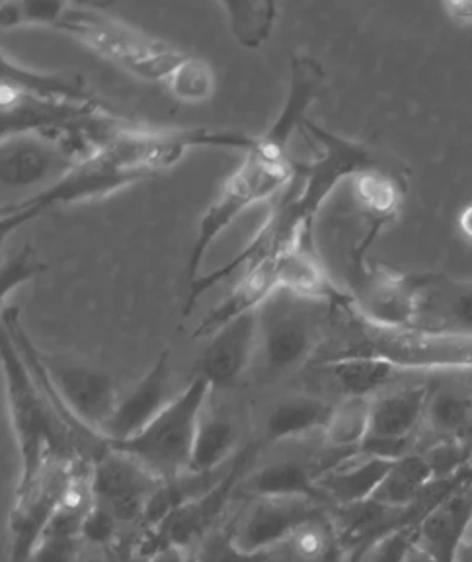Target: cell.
Segmentation results:
<instances>
[{"instance_id":"obj_1","label":"cell","mask_w":472,"mask_h":562,"mask_svg":"<svg viewBox=\"0 0 472 562\" xmlns=\"http://www.w3.org/2000/svg\"><path fill=\"white\" fill-rule=\"evenodd\" d=\"M57 30L100 59L145 82H167L172 70L188 57L180 47L90 4L67 2Z\"/></svg>"},{"instance_id":"obj_2","label":"cell","mask_w":472,"mask_h":562,"mask_svg":"<svg viewBox=\"0 0 472 562\" xmlns=\"http://www.w3.org/2000/svg\"><path fill=\"white\" fill-rule=\"evenodd\" d=\"M0 356L7 381L10 420L22 463L16 491H22L53 457H79L80 453L75 446L77 439L55 416L40 386L35 385L26 361L22 360L16 346L4 333Z\"/></svg>"},{"instance_id":"obj_3","label":"cell","mask_w":472,"mask_h":562,"mask_svg":"<svg viewBox=\"0 0 472 562\" xmlns=\"http://www.w3.org/2000/svg\"><path fill=\"white\" fill-rule=\"evenodd\" d=\"M297 172V160L289 153L273 149L256 137L252 149L245 153V160L228 176L215 202L211 203L200 221L198 235L188 256L186 276L190 283L200 278V268L210 246L231 227L246 210L266 202L280 190H285Z\"/></svg>"},{"instance_id":"obj_4","label":"cell","mask_w":472,"mask_h":562,"mask_svg":"<svg viewBox=\"0 0 472 562\" xmlns=\"http://www.w3.org/2000/svg\"><path fill=\"white\" fill-rule=\"evenodd\" d=\"M346 297L336 307L344 311L359 334L358 344L344 353H363L389 361L398 369L414 371H472V336L428 330V328H385L368 323Z\"/></svg>"},{"instance_id":"obj_5","label":"cell","mask_w":472,"mask_h":562,"mask_svg":"<svg viewBox=\"0 0 472 562\" xmlns=\"http://www.w3.org/2000/svg\"><path fill=\"white\" fill-rule=\"evenodd\" d=\"M211 391L210 381L195 375L145 430L132 439L105 446L135 457L162 481L190 473L195 434Z\"/></svg>"},{"instance_id":"obj_6","label":"cell","mask_w":472,"mask_h":562,"mask_svg":"<svg viewBox=\"0 0 472 562\" xmlns=\"http://www.w3.org/2000/svg\"><path fill=\"white\" fill-rule=\"evenodd\" d=\"M141 182H145V178L132 172L112 153L105 149L88 150L59 182L44 188L27 200L4 205L0 213V233L2 238H7L16 228L55 207L97 202Z\"/></svg>"},{"instance_id":"obj_7","label":"cell","mask_w":472,"mask_h":562,"mask_svg":"<svg viewBox=\"0 0 472 562\" xmlns=\"http://www.w3.org/2000/svg\"><path fill=\"white\" fill-rule=\"evenodd\" d=\"M328 303L283 290L263 303L260 315V348L271 373H291L303 368L323 338L321 308Z\"/></svg>"},{"instance_id":"obj_8","label":"cell","mask_w":472,"mask_h":562,"mask_svg":"<svg viewBox=\"0 0 472 562\" xmlns=\"http://www.w3.org/2000/svg\"><path fill=\"white\" fill-rule=\"evenodd\" d=\"M258 449L260 448L256 443L240 449L233 457L227 471L221 474L220 481L210 491L176 509L160 526L147 531L139 543L135 544V551L143 559H149L150 554L157 553L162 547H182L190 551L192 544L200 543L203 537L220 527L217 524L227 509L228 501L245 481L246 471Z\"/></svg>"},{"instance_id":"obj_9","label":"cell","mask_w":472,"mask_h":562,"mask_svg":"<svg viewBox=\"0 0 472 562\" xmlns=\"http://www.w3.org/2000/svg\"><path fill=\"white\" fill-rule=\"evenodd\" d=\"M82 463L85 459L80 456L53 457L26 488L16 491V502L10 514V562L30 559Z\"/></svg>"},{"instance_id":"obj_10","label":"cell","mask_w":472,"mask_h":562,"mask_svg":"<svg viewBox=\"0 0 472 562\" xmlns=\"http://www.w3.org/2000/svg\"><path fill=\"white\" fill-rule=\"evenodd\" d=\"M162 483V479L150 473L135 457L110 446L100 449L90 461V484L94 501L110 509L117 521L139 524L153 494Z\"/></svg>"},{"instance_id":"obj_11","label":"cell","mask_w":472,"mask_h":562,"mask_svg":"<svg viewBox=\"0 0 472 562\" xmlns=\"http://www.w3.org/2000/svg\"><path fill=\"white\" fill-rule=\"evenodd\" d=\"M429 393L428 385H416L373 396L369 406L368 438L359 453L389 461L412 453V439L426 418Z\"/></svg>"},{"instance_id":"obj_12","label":"cell","mask_w":472,"mask_h":562,"mask_svg":"<svg viewBox=\"0 0 472 562\" xmlns=\"http://www.w3.org/2000/svg\"><path fill=\"white\" fill-rule=\"evenodd\" d=\"M44 366L69 413L80 426L104 439L105 426L112 420L122 398L114 379L100 369L75 361L44 358Z\"/></svg>"},{"instance_id":"obj_13","label":"cell","mask_w":472,"mask_h":562,"mask_svg":"<svg viewBox=\"0 0 472 562\" xmlns=\"http://www.w3.org/2000/svg\"><path fill=\"white\" fill-rule=\"evenodd\" d=\"M79 158V150L65 140L44 135L7 137L0 145V180L9 188H49L59 182Z\"/></svg>"},{"instance_id":"obj_14","label":"cell","mask_w":472,"mask_h":562,"mask_svg":"<svg viewBox=\"0 0 472 562\" xmlns=\"http://www.w3.org/2000/svg\"><path fill=\"white\" fill-rule=\"evenodd\" d=\"M422 278L377 266L359 281L358 297L351 301V305L371 325L385 328L418 326Z\"/></svg>"},{"instance_id":"obj_15","label":"cell","mask_w":472,"mask_h":562,"mask_svg":"<svg viewBox=\"0 0 472 562\" xmlns=\"http://www.w3.org/2000/svg\"><path fill=\"white\" fill-rule=\"evenodd\" d=\"M324 512V502L315 498H254L233 524L236 543L248 553H271Z\"/></svg>"},{"instance_id":"obj_16","label":"cell","mask_w":472,"mask_h":562,"mask_svg":"<svg viewBox=\"0 0 472 562\" xmlns=\"http://www.w3.org/2000/svg\"><path fill=\"white\" fill-rule=\"evenodd\" d=\"M404 188L398 176L385 167L369 168L351 180V203L363 223L358 245L351 252V266L359 278H363L369 268L366 256L379 235L401 215Z\"/></svg>"},{"instance_id":"obj_17","label":"cell","mask_w":472,"mask_h":562,"mask_svg":"<svg viewBox=\"0 0 472 562\" xmlns=\"http://www.w3.org/2000/svg\"><path fill=\"white\" fill-rule=\"evenodd\" d=\"M175 398L170 350H165L158 356L155 366L143 375L139 383L133 386L127 395L120 398L112 420L105 426V443H117L137 436Z\"/></svg>"},{"instance_id":"obj_18","label":"cell","mask_w":472,"mask_h":562,"mask_svg":"<svg viewBox=\"0 0 472 562\" xmlns=\"http://www.w3.org/2000/svg\"><path fill=\"white\" fill-rule=\"evenodd\" d=\"M258 348L260 315L258 311H254L231 321L211 336L210 346L203 351L198 375L207 379L213 389L236 385L250 368Z\"/></svg>"},{"instance_id":"obj_19","label":"cell","mask_w":472,"mask_h":562,"mask_svg":"<svg viewBox=\"0 0 472 562\" xmlns=\"http://www.w3.org/2000/svg\"><path fill=\"white\" fill-rule=\"evenodd\" d=\"M326 72L315 57L306 53H295L289 63V92L280 114L271 123L270 130L260 139L281 153H289L295 135L308 120V110L323 97Z\"/></svg>"},{"instance_id":"obj_20","label":"cell","mask_w":472,"mask_h":562,"mask_svg":"<svg viewBox=\"0 0 472 562\" xmlns=\"http://www.w3.org/2000/svg\"><path fill=\"white\" fill-rule=\"evenodd\" d=\"M393 463L381 457L356 453L318 474L316 486L323 492L324 501L333 502L336 508L359 506L375 496Z\"/></svg>"},{"instance_id":"obj_21","label":"cell","mask_w":472,"mask_h":562,"mask_svg":"<svg viewBox=\"0 0 472 562\" xmlns=\"http://www.w3.org/2000/svg\"><path fill=\"white\" fill-rule=\"evenodd\" d=\"M418 328L472 336V280L422 278Z\"/></svg>"},{"instance_id":"obj_22","label":"cell","mask_w":472,"mask_h":562,"mask_svg":"<svg viewBox=\"0 0 472 562\" xmlns=\"http://www.w3.org/2000/svg\"><path fill=\"white\" fill-rule=\"evenodd\" d=\"M318 461L285 459L258 469L243 481V491L254 498H315L324 501L316 486Z\"/></svg>"},{"instance_id":"obj_23","label":"cell","mask_w":472,"mask_h":562,"mask_svg":"<svg viewBox=\"0 0 472 562\" xmlns=\"http://www.w3.org/2000/svg\"><path fill=\"white\" fill-rule=\"evenodd\" d=\"M0 85L14 88L16 92L27 97L53 100V102H75V104H90L100 102L90 90L82 77H67V75H53L44 70L22 67L12 61L2 53L0 57Z\"/></svg>"},{"instance_id":"obj_24","label":"cell","mask_w":472,"mask_h":562,"mask_svg":"<svg viewBox=\"0 0 472 562\" xmlns=\"http://www.w3.org/2000/svg\"><path fill=\"white\" fill-rule=\"evenodd\" d=\"M333 404L318 396L297 395L281 401L266 422V436L270 441H293L313 436L316 431L324 434L330 416Z\"/></svg>"},{"instance_id":"obj_25","label":"cell","mask_w":472,"mask_h":562,"mask_svg":"<svg viewBox=\"0 0 472 562\" xmlns=\"http://www.w3.org/2000/svg\"><path fill=\"white\" fill-rule=\"evenodd\" d=\"M323 368L350 398H373L398 371L389 361L363 353H338Z\"/></svg>"},{"instance_id":"obj_26","label":"cell","mask_w":472,"mask_h":562,"mask_svg":"<svg viewBox=\"0 0 472 562\" xmlns=\"http://www.w3.org/2000/svg\"><path fill=\"white\" fill-rule=\"evenodd\" d=\"M434 473L422 453H408L394 461L385 481L377 488L371 502L385 509H406L420 498L429 484L434 483Z\"/></svg>"},{"instance_id":"obj_27","label":"cell","mask_w":472,"mask_h":562,"mask_svg":"<svg viewBox=\"0 0 472 562\" xmlns=\"http://www.w3.org/2000/svg\"><path fill=\"white\" fill-rule=\"evenodd\" d=\"M220 9L238 45L250 52L270 40L280 14V7L271 0H228L220 2Z\"/></svg>"},{"instance_id":"obj_28","label":"cell","mask_w":472,"mask_h":562,"mask_svg":"<svg viewBox=\"0 0 472 562\" xmlns=\"http://www.w3.org/2000/svg\"><path fill=\"white\" fill-rule=\"evenodd\" d=\"M281 547L288 549L291 562H344L348 554L336 521L328 512L299 527Z\"/></svg>"},{"instance_id":"obj_29","label":"cell","mask_w":472,"mask_h":562,"mask_svg":"<svg viewBox=\"0 0 472 562\" xmlns=\"http://www.w3.org/2000/svg\"><path fill=\"white\" fill-rule=\"evenodd\" d=\"M236 448L235 422L223 414L205 416L203 413L200 428L193 443L190 473L215 474Z\"/></svg>"},{"instance_id":"obj_30","label":"cell","mask_w":472,"mask_h":562,"mask_svg":"<svg viewBox=\"0 0 472 562\" xmlns=\"http://www.w3.org/2000/svg\"><path fill=\"white\" fill-rule=\"evenodd\" d=\"M429 430L441 439L467 438L472 434V395L461 389H436L429 393L426 418Z\"/></svg>"},{"instance_id":"obj_31","label":"cell","mask_w":472,"mask_h":562,"mask_svg":"<svg viewBox=\"0 0 472 562\" xmlns=\"http://www.w3.org/2000/svg\"><path fill=\"white\" fill-rule=\"evenodd\" d=\"M369 406L371 398H350L346 396L334 406L330 422L324 430L326 446L338 453H359L368 438Z\"/></svg>"},{"instance_id":"obj_32","label":"cell","mask_w":472,"mask_h":562,"mask_svg":"<svg viewBox=\"0 0 472 562\" xmlns=\"http://www.w3.org/2000/svg\"><path fill=\"white\" fill-rule=\"evenodd\" d=\"M213 474H193L186 473L182 476H176L170 481H165L162 486L158 488L153 498H150L145 514L141 518V526L145 531H150L155 527L160 526L165 519L176 512L178 508H182L188 502H192L193 498L202 496L203 492L210 491L213 484L217 483L220 479L211 481Z\"/></svg>"},{"instance_id":"obj_33","label":"cell","mask_w":472,"mask_h":562,"mask_svg":"<svg viewBox=\"0 0 472 562\" xmlns=\"http://www.w3.org/2000/svg\"><path fill=\"white\" fill-rule=\"evenodd\" d=\"M165 85L170 97L176 98L178 102L202 104L215 97L217 75L210 61L188 53V57L172 70Z\"/></svg>"},{"instance_id":"obj_34","label":"cell","mask_w":472,"mask_h":562,"mask_svg":"<svg viewBox=\"0 0 472 562\" xmlns=\"http://www.w3.org/2000/svg\"><path fill=\"white\" fill-rule=\"evenodd\" d=\"M67 2L59 0H16L0 4V27L18 30V27H55L59 26Z\"/></svg>"},{"instance_id":"obj_35","label":"cell","mask_w":472,"mask_h":562,"mask_svg":"<svg viewBox=\"0 0 472 562\" xmlns=\"http://www.w3.org/2000/svg\"><path fill=\"white\" fill-rule=\"evenodd\" d=\"M271 553H248L236 543L235 526L215 527L192 551V562H270Z\"/></svg>"},{"instance_id":"obj_36","label":"cell","mask_w":472,"mask_h":562,"mask_svg":"<svg viewBox=\"0 0 472 562\" xmlns=\"http://www.w3.org/2000/svg\"><path fill=\"white\" fill-rule=\"evenodd\" d=\"M42 272H45V263L37 258L32 246H24L16 256H12L9 262L2 266V273H0L2 297H9L12 291H16L27 281L35 280Z\"/></svg>"},{"instance_id":"obj_37","label":"cell","mask_w":472,"mask_h":562,"mask_svg":"<svg viewBox=\"0 0 472 562\" xmlns=\"http://www.w3.org/2000/svg\"><path fill=\"white\" fill-rule=\"evenodd\" d=\"M82 541L102 544L108 549L117 543V518L98 502L88 512L87 519L82 524Z\"/></svg>"},{"instance_id":"obj_38","label":"cell","mask_w":472,"mask_h":562,"mask_svg":"<svg viewBox=\"0 0 472 562\" xmlns=\"http://www.w3.org/2000/svg\"><path fill=\"white\" fill-rule=\"evenodd\" d=\"M82 539L42 537L26 562H77Z\"/></svg>"},{"instance_id":"obj_39","label":"cell","mask_w":472,"mask_h":562,"mask_svg":"<svg viewBox=\"0 0 472 562\" xmlns=\"http://www.w3.org/2000/svg\"><path fill=\"white\" fill-rule=\"evenodd\" d=\"M441 9H443L446 16L449 18L457 27H463V30L472 27V0L443 2Z\"/></svg>"},{"instance_id":"obj_40","label":"cell","mask_w":472,"mask_h":562,"mask_svg":"<svg viewBox=\"0 0 472 562\" xmlns=\"http://www.w3.org/2000/svg\"><path fill=\"white\" fill-rule=\"evenodd\" d=\"M149 562H192V553L182 547H162L150 554Z\"/></svg>"},{"instance_id":"obj_41","label":"cell","mask_w":472,"mask_h":562,"mask_svg":"<svg viewBox=\"0 0 472 562\" xmlns=\"http://www.w3.org/2000/svg\"><path fill=\"white\" fill-rule=\"evenodd\" d=\"M457 223H459V231H461V235H463L464 238H469L472 243V202L467 203L463 210H461Z\"/></svg>"},{"instance_id":"obj_42","label":"cell","mask_w":472,"mask_h":562,"mask_svg":"<svg viewBox=\"0 0 472 562\" xmlns=\"http://www.w3.org/2000/svg\"><path fill=\"white\" fill-rule=\"evenodd\" d=\"M403 562H436L431 557H429L428 551L426 549H422L418 541H414L411 549H408V553L404 554Z\"/></svg>"},{"instance_id":"obj_43","label":"cell","mask_w":472,"mask_h":562,"mask_svg":"<svg viewBox=\"0 0 472 562\" xmlns=\"http://www.w3.org/2000/svg\"><path fill=\"white\" fill-rule=\"evenodd\" d=\"M456 562H472V533L464 539L459 551H457Z\"/></svg>"}]
</instances>
